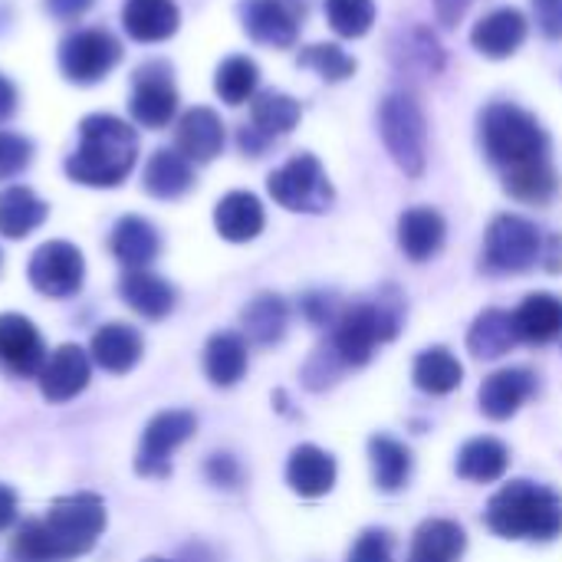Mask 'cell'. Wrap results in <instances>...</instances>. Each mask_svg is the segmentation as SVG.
Returning <instances> with one entry per match:
<instances>
[{"instance_id":"cell-26","label":"cell","mask_w":562,"mask_h":562,"mask_svg":"<svg viewBox=\"0 0 562 562\" xmlns=\"http://www.w3.org/2000/svg\"><path fill=\"white\" fill-rule=\"evenodd\" d=\"M145 191L158 201H175L181 194H188L194 188V168L181 151L171 148H158L148 165H145Z\"/></svg>"},{"instance_id":"cell-38","label":"cell","mask_w":562,"mask_h":562,"mask_svg":"<svg viewBox=\"0 0 562 562\" xmlns=\"http://www.w3.org/2000/svg\"><path fill=\"white\" fill-rule=\"evenodd\" d=\"M504 188L527 204H547L557 191V171L550 168V161H530L520 168H507L504 171Z\"/></svg>"},{"instance_id":"cell-19","label":"cell","mask_w":562,"mask_h":562,"mask_svg":"<svg viewBox=\"0 0 562 562\" xmlns=\"http://www.w3.org/2000/svg\"><path fill=\"white\" fill-rule=\"evenodd\" d=\"M524 40H527V16L517 7H501V10L487 13L471 33L474 49L491 59L514 56L524 46Z\"/></svg>"},{"instance_id":"cell-15","label":"cell","mask_w":562,"mask_h":562,"mask_svg":"<svg viewBox=\"0 0 562 562\" xmlns=\"http://www.w3.org/2000/svg\"><path fill=\"white\" fill-rule=\"evenodd\" d=\"M240 20H244V30L250 33V40H257L263 46H277V49L293 46L296 33H300L296 13L283 0H244Z\"/></svg>"},{"instance_id":"cell-14","label":"cell","mask_w":562,"mask_h":562,"mask_svg":"<svg viewBox=\"0 0 562 562\" xmlns=\"http://www.w3.org/2000/svg\"><path fill=\"white\" fill-rule=\"evenodd\" d=\"M89 375H92V356L86 349L66 342L46 359V366L36 379H40L43 398L49 405H63L89 385Z\"/></svg>"},{"instance_id":"cell-41","label":"cell","mask_w":562,"mask_h":562,"mask_svg":"<svg viewBox=\"0 0 562 562\" xmlns=\"http://www.w3.org/2000/svg\"><path fill=\"white\" fill-rule=\"evenodd\" d=\"M342 372H346V362L336 356L333 342L326 339V342L310 356V362L303 366V385H306L310 392H326L329 385L339 382Z\"/></svg>"},{"instance_id":"cell-45","label":"cell","mask_w":562,"mask_h":562,"mask_svg":"<svg viewBox=\"0 0 562 562\" xmlns=\"http://www.w3.org/2000/svg\"><path fill=\"white\" fill-rule=\"evenodd\" d=\"M204 474H207V481L211 484H217V487H237L240 484V464L231 458V454H214L207 464H204Z\"/></svg>"},{"instance_id":"cell-34","label":"cell","mask_w":562,"mask_h":562,"mask_svg":"<svg viewBox=\"0 0 562 562\" xmlns=\"http://www.w3.org/2000/svg\"><path fill=\"white\" fill-rule=\"evenodd\" d=\"M369 461H372V477H375V487L385 491V494H395L408 484L412 477V451L389 438V435H375L369 441Z\"/></svg>"},{"instance_id":"cell-44","label":"cell","mask_w":562,"mask_h":562,"mask_svg":"<svg viewBox=\"0 0 562 562\" xmlns=\"http://www.w3.org/2000/svg\"><path fill=\"white\" fill-rule=\"evenodd\" d=\"M303 316L313 326H336L339 316H342V310H339L336 296H329V293H310V296H303Z\"/></svg>"},{"instance_id":"cell-37","label":"cell","mask_w":562,"mask_h":562,"mask_svg":"<svg viewBox=\"0 0 562 562\" xmlns=\"http://www.w3.org/2000/svg\"><path fill=\"white\" fill-rule=\"evenodd\" d=\"M257 82H260V69L254 59L247 56H227L217 66L214 76V92L227 102V105H244L257 95Z\"/></svg>"},{"instance_id":"cell-51","label":"cell","mask_w":562,"mask_h":562,"mask_svg":"<svg viewBox=\"0 0 562 562\" xmlns=\"http://www.w3.org/2000/svg\"><path fill=\"white\" fill-rule=\"evenodd\" d=\"M145 562H171V560H145Z\"/></svg>"},{"instance_id":"cell-32","label":"cell","mask_w":562,"mask_h":562,"mask_svg":"<svg viewBox=\"0 0 562 562\" xmlns=\"http://www.w3.org/2000/svg\"><path fill=\"white\" fill-rule=\"evenodd\" d=\"M286 323H290V310H286V303L277 293L254 296L244 306V313H240L244 336L254 346H277L283 339V333H286Z\"/></svg>"},{"instance_id":"cell-3","label":"cell","mask_w":562,"mask_h":562,"mask_svg":"<svg viewBox=\"0 0 562 562\" xmlns=\"http://www.w3.org/2000/svg\"><path fill=\"white\" fill-rule=\"evenodd\" d=\"M402 316H405L402 296L389 290V296L342 310L339 323L333 326L329 342H333L336 356L346 362V369H359L375 356V349L382 342H392L398 336Z\"/></svg>"},{"instance_id":"cell-25","label":"cell","mask_w":562,"mask_h":562,"mask_svg":"<svg viewBox=\"0 0 562 562\" xmlns=\"http://www.w3.org/2000/svg\"><path fill=\"white\" fill-rule=\"evenodd\" d=\"M109 247H112L115 260L125 263V270H145V267L158 257L161 237H158V231H155L145 217L125 214V217L115 224Z\"/></svg>"},{"instance_id":"cell-13","label":"cell","mask_w":562,"mask_h":562,"mask_svg":"<svg viewBox=\"0 0 562 562\" xmlns=\"http://www.w3.org/2000/svg\"><path fill=\"white\" fill-rule=\"evenodd\" d=\"M46 359L49 356H46L40 329L20 313H3L0 316V366L16 379H36Z\"/></svg>"},{"instance_id":"cell-10","label":"cell","mask_w":562,"mask_h":562,"mask_svg":"<svg viewBox=\"0 0 562 562\" xmlns=\"http://www.w3.org/2000/svg\"><path fill=\"white\" fill-rule=\"evenodd\" d=\"M26 277L36 293L49 300H66L82 290L86 280V260L82 250L69 240H46L33 250Z\"/></svg>"},{"instance_id":"cell-40","label":"cell","mask_w":562,"mask_h":562,"mask_svg":"<svg viewBox=\"0 0 562 562\" xmlns=\"http://www.w3.org/2000/svg\"><path fill=\"white\" fill-rule=\"evenodd\" d=\"M300 66L319 72L326 82H342L356 72V59L349 53H342L336 43H316V46H306L300 53Z\"/></svg>"},{"instance_id":"cell-47","label":"cell","mask_w":562,"mask_h":562,"mask_svg":"<svg viewBox=\"0 0 562 562\" xmlns=\"http://www.w3.org/2000/svg\"><path fill=\"white\" fill-rule=\"evenodd\" d=\"M95 0H46V13L56 20H79Z\"/></svg>"},{"instance_id":"cell-23","label":"cell","mask_w":562,"mask_h":562,"mask_svg":"<svg viewBox=\"0 0 562 562\" xmlns=\"http://www.w3.org/2000/svg\"><path fill=\"white\" fill-rule=\"evenodd\" d=\"M448 237V224L435 207H412L398 221V247L408 260L425 263L431 260Z\"/></svg>"},{"instance_id":"cell-28","label":"cell","mask_w":562,"mask_h":562,"mask_svg":"<svg viewBox=\"0 0 562 562\" xmlns=\"http://www.w3.org/2000/svg\"><path fill=\"white\" fill-rule=\"evenodd\" d=\"M468 550V537L454 520H425L415 530L408 562H458Z\"/></svg>"},{"instance_id":"cell-50","label":"cell","mask_w":562,"mask_h":562,"mask_svg":"<svg viewBox=\"0 0 562 562\" xmlns=\"http://www.w3.org/2000/svg\"><path fill=\"white\" fill-rule=\"evenodd\" d=\"M16 520V494L0 484V530H7Z\"/></svg>"},{"instance_id":"cell-42","label":"cell","mask_w":562,"mask_h":562,"mask_svg":"<svg viewBox=\"0 0 562 562\" xmlns=\"http://www.w3.org/2000/svg\"><path fill=\"white\" fill-rule=\"evenodd\" d=\"M30 161H33V142L0 128V181L20 175Z\"/></svg>"},{"instance_id":"cell-24","label":"cell","mask_w":562,"mask_h":562,"mask_svg":"<svg viewBox=\"0 0 562 562\" xmlns=\"http://www.w3.org/2000/svg\"><path fill=\"white\" fill-rule=\"evenodd\" d=\"M267 224L263 204L257 194L250 191H231L221 198V204L214 207V227L224 240L231 244H247L254 240Z\"/></svg>"},{"instance_id":"cell-4","label":"cell","mask_w":562,"mask_h":562,"mask_svg":"<svg viewBox=\"0 0 562 562\" xmlns=\"http://www.w3.org/2000/svg\"><path fill=\"white\" fill-rule=\"evenodd\" d=\"M481 142L491 161L501 165L504 171L530 161H543L550 148L540 122L514 102H494L481 115Z\"/></svg>"},{"instance_id":"cell-39","label":"cell","mask_w":562,"mask_h":562,"mask_svg":"<svg viewBox=\"0 0 562 562\" xmlns=\"http://www.w3.org/2000/svg\"><path fill=\"white\" fill-rule=\"evenodd\" d=\"M326 20L339 36H366L375 23V0H326Z\"/></svg>"},{"instance_id":"cell-27","label":"cell","mask_w":562,"mask_h":562,"mask_svg":"<svg viewBox=\"0 0 562 562\" xmlns=\"http://www.w3.org/2000/svg\"><path fill=\"white\" fill-rule=\"evenodd\" d=\"M520 342H553L562 336V300L553 293H530L514 313Z\"/></svg>"},{"instance_id":"cell-29","label":"cell","mask_w":562,"mask_h":562,"mask_svg":"<svg viewBox=\"0 0 562 562\" xmlns=\"http://www.w3.org/2000/svg\"><path fill=\"white\" fill-rule=\"evenodd\" d=\"M520 342L514 313L507 310H487L474 319L471 333H468V349L474 359H501L507 356L514 346Z\"/></svg>"},{"instance_id":"cell-33","label":"cell","mask_w":562,"mask_h":562,"mask_svg":"<svg viewBox=\"0 0 562 562\" xmlns=\"http://www.w3.org/2000/svg\"><path fill=\"white\" fill-rule=\"evenodd\" d=\"M247 372V342L237 333H217L204 346V375L217 389H231Z\"/></svg>"},{"instance_id":"cell-5","label":"cell","mask_w":562,"mask_h":562,"mask_svg":"<svg viewBox=\"0 0 562 562\" xmlns=\"http://www.w3.org/2000/svg\"><path fill=\"white\" fill-rule=\"evenodd\" d=\"M49 562H66L89 553L105 530V504L95 494H69L53 501L49 514L40 520Z\"/></svg>"},{"instance_id":"cell-30","label":"cell","mask_w":562,"mask_h":562,"mask_svg":"<svg viewBox=\"0 0 562 562\" xmlns=\"http://www.w3.org/2000/svg\"><path fill=\"white\" fill-rule=\"evenodd\" d=\"M46 214H49L46 201H40L23 184H13V188H3L0 191V234L7 240L30 237L46 221Z\"/></svg>"},{"instance_id":"cell-2","label":"cell","mask_w":562,"mask_h":562,"mask_svg":"<svg viewBox=\"0 0 562 562\" xmlns=\"http://www.w3.org/2000/svg\"><path fill=\"white\" fill-rule=\"evenodd\" d=\"M484 524L504 540L550 543L562 533V497L543 484L514 481L491 497Z\"/></svg>"},{"instance_id":"cell-31","label":"cell","mask_w":562,"mask_h":562,"mask_svg":"<svg viewBox=\"0 0 562 562\" xmlns=\"http://www.w3.org/2000/svg\"><path fill=\"white\" fill-rule=\"evenodd\" d=\"M454 468H458V477H464L471 484H494L507 474L510 451L497 438H474L461 448Z\"/></svg>"},{"instance_id":"cell-43","label":"cell","mask_w":562,"mask_h":562,"mask_svg":"<svg viewBox=\"0 0 562 562\" xmlns=\"http://www.w3.org/2000/svg\"><path fill=\"white\" fill-rule=\"evenodd\" d=\"M349 562H395V543L385 530H366L356 540Z\"/></svg>"},{"instance_id":"cell-35","label":"cell","mask_w":562,"mask_h":562,"mask_svg":"<svg viewBox=\"0 0 562 562\" xmlns=\"http://www.w3.org/2000/svg\"><path fill=\"white\" fill-rule=\"evenodd\" d=\"M412 379L422 392L428 395H448L461 385L464 379V366L445 349V346H435V349H425L418 359H415V369H412Z\"/></svg>"},{"instance_id":"cell-17","label":"cell","mask_w":562,"mask_h":562,"mask_svg":"<svg viewBox=\"0 0 562 562\" xmlns=\"http://www.w3.org/2000/svg\"><path fill=\"white\" fill-rule=\"evenodd\" d=\"M175 145L188 161H201V165L214 161L221 155V148H224V122H221V115L214 109H207V105L188 109L178 119Z\"/></svg>"},{"instance_id":"cell-16","label":"cell","mask_w":562,"mask_h":562,"mask_svg":"<svg viewBox=\"0 0 562 562\" xmlns=\"http://www.w3.org/2000/svg\"><path fill=\"white\" fill-rule=\"evenodd\" d=\"M537 392V375L530 369H501L481 385V412L491 422H507L520 412V405Z\"/></svg>"},{"instance_id":"cell-7","label":"cell","mask_w":562,"mask_h":562,"mask_svg":"<svg viewBox=\"0 0 562 562\" xmlns=\"http://www.w3.org/2000/svg\"><path fill=\"white\" fill-rule=\"evenodd\" d=\"M267 191L280 207L300 214H323L333 204V184L316 155H293L267 178Z\"/></svg>"},{"instance_id":"cell-8","label":"cell","mask_w":562,"mask_h":562,"mask_svg":"<svg viewBox=\"0 0 562 562\" xmlns=\"http://www.w3.org/2000/svg\"><path fill=\"white\" fill-rule=\"evenodd\" d=\"M543 260V237L537 224L520 214H501L487 227L484 263L494 273H527Z\"/></svg>"},{"instance_id":"cell-11","label":"cell","mask_w":562,"mask_h":562,"mask_svg":"<svg viewBox=\"0 0 562 562\" xmlns=\"http://www.w3.org/2000/svg\"><path fill=\"white\" fill-rule=\"evenodd\" d=\"M198 431V418L184 408L161 412L145 425L142 448L135 458V474L138 477H155L165 481L171 474V451L184 441H191Z\"/></svg>"},{"instance_id":"cell-46","label":"cell","mask_w":562,"mask_h":562,"mask_svg":"<svg viewBox=\"0 0 562 562\" xmlns=\"http://www.w3.org/2000/svg\"><path fill=\"white\" fill-rule=\"evenodd\" d=\"M533 16L543 36L562 40V0H533Z\"/></svg>"},{"instance_id":"cell-9","label":"cell","mask_w":562,"mask_h":562,"mask_svg":"<svg viewBox=\"0 0 562 562\" xmlns=\"http://www.w3.org/2000/svg\"><path fill=\"white\" fill-rule=\"evenodd\" d=\"M122 59V43L109 30H76L59 46V69L76 86L105 79Z\"/></svg>"},{"instance_id":"cell-18","label":"cell","mask_w":562,"mask_h":562,"mask_svg":"<svg viewBox=\"0 0 562 562\" xmlns=\"http://www.w3.org/2000/svg\"><path fill=\"white\" fill-rule=\"evenodd\" d=\"M142 352H145V342L138 329H132L128 323H105L92 333V342H89L92 362L112 375H125L128 369H135Z\"/></svg>"},{"instance_id":"cell-20","label":"cell","mask_w":562,"mask_h":562,"mask_svg":"<svg viewBox=\"0 0 562 562\" xmlns=\"http://www.w3.org/2000/svg\"><path fill=\"white\" fill-rule=\"evenodd\" d=\"M119 296L128 310H135L145 319H165L178 303L175 286L151 270H125L119 280Z\"/></svg>"},{"instance_id":"cell-36","label":"cell","mask_w":562,"mask_h":562,"mask_svg":"<svg viewBox=\"0 0 562 562\" xmlns=\"http://www.w3.org/2000/svg\"><path fill=\"white\" fill-rule=\"evenodd\" d=\"M300 102L286 92H260L250 99V119L254 128L263 138H277V135H290L300 122Z\"/></svg>"},{"instance_id":"cell-49","label":"cell","mask_w":562,"mask_h":562,"mask_svg":"<svg viewBox=\"0 0 562 562\" xmlns=\"http://www.w3.org/2000/svg\"><path fill=\"white\" fill-rule=\"evenodd\" d=\"M13 112H16V86H13L7 76H0V125H3Z\"/></svg>"},{"instance_id":"cell-48","label":"cell","mask_w":562,"mask_h":562,"mask_svg":"<svg viewBox=\"0 0 562 562\" xmlns=\"http://www.w3.org/2000/svg\"><path fill=\"white\" fill-rule=\"evenodd\" d=\"M471 3H474V0H435L438 16H441V23H448V26H454V23L468 13Z\"/></svg>"},{"instance_id":"cell-6","label":"cell","mask_w":562,"mask_h":562,"mask_svg":"<svg viewBox=\"0 0 562 562\" xmlns=\"http://www.w3.org/2000/svg\"><path fill=\"white\" fill-rule=\"evenodd\" d=\"M379 125H382V142L395 158V165L405 175L418 178L428 165V122L422 105L408 92H392L382 102Z\"/></svg>"},{"instance_id":"cell-1","label":"cell","mask_w":562,"mask_h":562,"mask_svg":"<svg viewBox=\"0 0 562 562\" xmlns=\"http://www.w3.org/2000/svg\"><path fill=\"white\" fill-rule=\"evenodd\" d=\"M138 158V135L128 122L109 112L86 115L79 122V145L66 158V175L86 188L122 184Z\"/></svg>"},{"instance_id":"cell-21","label":"cell","mask_w":562,"mask_h":562,"mask_svg":"<svg viewBox=\"0 0 562 562\" xmlns=\"http://www.w3.org/2000/svg\"><path fill=\"white\" fill-rule=\"evenodd\" d=\"M286 484L300 497H326L336 487V458L326 454L316 445H300L293 448L286 461Z\"/></svg>"},{"instance_id":"cell-12","label":"cell","mask_w":562,"mask_h":562,"mask_svg":"<svg viewBox=\"0 0 562 562\" xmlns=\"http://www.w3.org/2000/svg\"><path fill=\"white\" fill-rule=\"evenodd\" d=\"M128 112L145 128H165L178 112V89L171 79V66L155 59L135 69Z\"/></svg>"},{"instance_id":"cell-22","label":"cell","mask_w":562,"mask_h":562,"mask_svg":"<svg viewBox=\"0 0 562 562\" xmlns=\"http://www.w3.org/2000/svg\"><path fill=\"white\" fill-rule=\"evenodd\" d=\"M181 13L175 0H125L122 26L138 43H161L178 33Z\"/></svg>"}]
</instances>
